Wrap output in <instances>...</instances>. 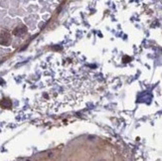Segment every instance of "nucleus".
<instances>
[{
	"label": "nucleus",
	"instance_id": "2",
	"mask_svg": "<svg viewBox=\"0 0 162 161\" xmlns=\"http://www.w3.org/2000/svg\"><path fill=\"white\" fill-rule=\"evenodd\" d=\"M27 32V29L25 26H21V27H17L15 30L13 31V34L15 36H20V35H23L25 34Z\"/></svg>",
	"mask_w": 162,
	"mask_h": 161
},
{
	"label": "nucleus",
	"instance_id": "3",
	"mask_svg": "<svg viewBox=\"0 0 162 161\" xmlns=\"http://www.w3.org/2000/svg\"><path fill=\"white\" fill-rule=\"evenodd\" d=\"M11 101L10 99H8V98H4L1 101V102H0V106L3 107H5V108H9V107H11Z\"/></svg>",
	"mask_w": 162,
	"mask_h": 161
},
{
	"label": "nucleus",
	"instance_id": "4",
	"mask_svg": "<svg viewBox=\"0 0 162 161\" xmlns=\"http://www.w3.org/2000/svg\"><path fill=\"white\" fill-rule=\"evenodd\" d=\"M4 83V80L2 79H0V84H3Z\"/></svg>",
	"mask_w": 162,
	"mask_h": 161
},
{
	"label": "nucleus",
	"instance_id": "1",
	"mask_svg": "<svg viewBox=\"0 0 162 161\" xmlns=\"http://www.w3.org/2000/svg\"><path fill=\"white\" fill-rule=\"evenodd\" d=\"M10 40H11V37L8 32H6V31L0 32V44L7 46L10 43Z\"/></svg>",
	"mask_w": 162,
	"mask_h": 161
}]
</instances>
